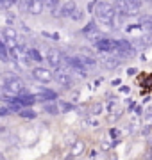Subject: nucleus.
Returning <instances> with one entry per match:
<instances>
[{"label": "nucleus", "mask_w": 152, "mask_h": 160, "mask_svg": "<svg viewBox=\"0 0 152 160\" xmlns=\"http://www.w3.org/2000/svg\"><path fill=\"white\" fill-rule=\"evenodd\" d=\"M2 92L9 96H20L25 92V82L16 75H6L2 82Z\"/></svg>", "instance_id": "f257e3e1"}, {"label": "nucleus", "mask_w": 152, "mask_h": 160, "mask_svg": "<svg viewBox=\"0 0 152 160\" xmlns=\"http://www.w3.org/2000/svg\"><path fill=\"white\" fill-rule=\"evenodd\" d=\"M45 61L54 69H59V68H63V66H66V62H64V53L56 50V48H48L45 52Z\"/></svg>", "instance_id": "f03ea898"}, {"label": "nucleus", "mask_w": 152, "mask_h": 160, "mask_svg": "<svg viewBox=\"0 0 152 160\" xmlns=\"http://www.w3.org/2000/svg\"><path fill=\"white\" fill-rule=\"evenodd\" d=\"M95 18H109V20H117V11L115 6L106 2V0H99V4L95 7Z\"/></svg>", "instance_id": "7ed1b4c3"}, {"label": "nucleus", "mask_w": 152, "mask_h": 160, "mask_svg": "<svg viewBox=\"0 0 152 160\" xmlns=\"http://www.w3.org/2000/svg\"><path fill=\"white\" fill-rule=\"evenodd\" d=\"M56 82H57L59 86L63 87H72L73 84V78H72V69L68 66H63V68L56 69Z\"/></svg>", "instance_id": "20e7f679"}, {"label": "nucleus", "mask_w": 152, "mask_h": 160, "mask_svg": "<svg viewBox=\"0 0 152 160\" xmlns=\"http://www.w3.org/2000/svg\"><path fill=\"white\" fill-rule=\"evenodd\" d=\"M32 77H34L38 82H41V84H48V82L56 80V75L52 73V69L45 68V66H36V68L32 69Z\"/></svg>", "instance_id": "39448f33"}, {"label": "nucleus", "mask_w": 152, "mask_h": 160, "mask_svg": "<svg viewBox=\"0 0 152 160\" xmlns=\"http://www.w3.org/2000/svg\"><path fill=\"white\" fill-rule=\"evenodd\" d=\"M18 39H20V36H18V30L14 25H4V29H2V41L7 43L9 46H14L18 45Z\"/></svg>", "instance_id": "423d86ee"}, {"label": "nucleus", "mask_w": 152, "mask_h": 160, "mask_svg": "<svg viewBox=\"0 0 152 160\" xmlns=\"http://www.w3.org/2000/svg\"><path fill=\"white\" fill-rule=\"evenodd\" d=\"M99 61H100V64H102L104 68H107V69L118 68V66H120V62H122V59L117 57L115 53H102V55L99 57Z\"/></svg>", "instance_id": "0eeeda50"}, {"label": "nucleus", "mask_w": 152, "mask_h": 160, "mask_svg": "<svg viewBox=\"0 0 152 160\" xmlns=\"http://www.w3.org/2000/svg\"><path fill=\"white\" fill-rule=\"evenodd\" d=\"M77 9H79V7H77L75 0H66V2H63V6H61V9H59L57 18H68V20H70L72 14H73Z\"/></svg>", "instance_id": "6e6552de"}, {"label": "nucleus", "mask_w": 152, "mask_h": 160, "mask_svg": "<svg viewBox=\"0 0 152 160\" xmlns=\"http://www.w3.org/2000/svg\"><path fill=\"white\" fill-rule=\"evenodd\" d=\"M45 7V0H29V7H27V12L32 14V16H40Z\"/></svg>", "instance_id": "1a4fd4ad"}, {"label": "nucleus", "mask_w": 152, "mask_h": 160, "mask_svg": "<svg viewBox=\"0 0 152 160\" xmlns=\"http://www.w3.org/2000/svg\"><path fill=\"white\" fill-rule=\"evenodd\" d=\"M14 100H16L22 107H32V105L38 102L36 94H30V92H27V91H25L24 94H20V96H14Z\"/></svg>", "instance_id": "9d476101"}, {"label": "nucleus", "mask_w": 152, "mask_h": 160, "mask_svg": "<svg viewBox=\"0 0 152 160\" xmlns=\"http://www.w3.org/2000/svg\"><path fill=\"white\" fill-rule=\"evenodd\" d=\"M36 98H38V102H54L56 100V92L50 91V89H47V87H40L38 89V92H34Z\"/></svg>", "instance_id": "9b49d317"}, {"label": "nucleus", "mask_w": 152, "mask_h": 160, "mask_svg": "<svg viewBox=\"0 0 152 160\" xmlns=\"http://www.w3.org/2000/svg\"><path fill=\"white\" fill-rule=\"evenodd\" d=\"M27 57H29L32 62H43L45 55L41 53V50H38L34 46H29V48H27Z\"/></svg>", "instance_id": "f8f14e48"}, {"label": "nucleus", "mask_w": 152, "mask_h": 160, "mask_svg": "<svg viewBox=\"0 0 152 160\" xmlns=\"http://www.w3.org/2000/svg\"><path fill=\"white\" fill-rule=\"evenodd\" d=\"M61 6H63L61 0H45V7H47L48 11L52 12V16H56V18H57V12H59V9H61Z\"/></svg>", "instance_id": "ddd939ff"}, {"label": "nucleus", "mask_w": 152, "mask_h": 160, "mask_svg": "<svg viewBox=\"0 0 152 160\" xmlns=\"http://www.w3.org/2000/svg\"><path fill=\"white\" fill-rule=\"evenodd\" d=\"M134 46L136 48H147V46L152 43V34H147V36H140V38H136L134 41Z\"/></svg>", "instance_id": "4468645a"}, {"label": "nucleus", "mask_w": 152, "mask_h": 160, "mask_svg": "<svg viewBox=\"0 0 152 160\" xmlns=\"http://www.w3.org/2000/svg\"><path fill=\"white\" fill-rule=\"evenodd\" d=\"M43 110L50 116H57L59 112H61V109H59V105L56 102H45L43 103Z\"/></svg>", "instance_id": "2eb2a0df"}, {"label": "nucleus", "mask_w": 152, "mask_h": 160, "mask_svg": "<svg viewBox=\"0 0 152 160\" xmlns=\"http://www.w3.org/2000/svg\"><path fill=\"white\" fill-rule=\"evenodd\" d=\"M125 2V6H127V9L131 12H134L136 16H138V12H140V7L141 4H143V0H123Z\"/></svg>", "instance_id": "dca6fc26"}, {"label": "nucleus", "mask_w": 152, "mask_h": 160, "mask_svg": "<svg viewBox=\"0 0 152 160\" xmlns=\"http://www.w3.org/2000/svg\"><path fill=\"white\" fill-rule=\"evenodd\" d=\"M0 59L2 62H11V52H9V45L2 41V46H0Z\"/></svg>", "instance_id": "f3484780"}, {"label": "nucleus", "mask_w": 152, "mask_h": 160, "mask_svg": "<svg viewBox=\"0 0 152 160\" xmlns=\"http://www.w3.org/2000/svg\"><path fill=\"white\" fill-rule=\"evenodd\" d=\"M140 23H141V27H143V30H145V32L152 34V14L140 16Z\"/></svg>", "instance_id": "a211bd4d"}, {"label": "nucleus", "mask_w": 152, "mask_h": 160, "mask_svg": "<svg viewBox=\"0 0 152 160\" xmlns=\"http://www.w3.org/2000/svg\"><path fill=\"white\" fill-rule=\"evenodd\" d=\"M18 116H20V118H24V119H34L38 114H36V110H32L30 107H24V109L18 112Z\"/></svg>", "instance_id": "6ab92c4d"}, {"label": "nucleus", "mask_w": 152, "mask_h": 160, "mask_svg": "<svg viewBox=\"0 0 152 160\" xmlns=\"http://www.w3.org/2000/svg\"><path fill=\"white\" fill-rule=\"evenodd\" d=\"M82 149H84V142H82V141H77V142L73 144V148H72V158L77 157L79 153H82Z\"/></svg>", "instance_id": "aec40b11"}, {"label": "nucleus", "mask_w": 152, "mask_h": 160, "mask_svg": "<svg viewBox=\"0 0 152 160\" xmlns=\"http://www.w3.org/2000/svg\"><path fill=\"white\" fill-rule=\"evenodd\" d=\"M72 22H82V20H84V11H82V9H77L75 12H73V14H72V18H70Z\"/></svg>", "instance_id": "412c9836"}, {"label": "nucleus", "mask_w": 152, "mask_h": 160, "mask_svg": "<svg viewBox=\"0 0 152 160\" xmlns=\"http://www.w3.org/2000/svg\"><path fill=\"white\" fill-rule=\"evenodd\" d=\"M14 4H18V0H2V9L9 11L11 7H14Z\"/></svg>", "instance_id": "4be33fe9"}, {"label": "nucleus", "mask_w": 152, "mask_h": 160, "mask_svg": "<svg viewBox=\"0 0 152 160\" xmlns=\"http://www.w3.org/2000/svg\"><path fill=\"white\" fill-rule=\"evenodd\" d=\"M6 22H7V25H14V22H16V16H13L11 11H6Z\"/></svg>", "instance_id": "5701e85b"}, {"label": "nucleus", "mask_w": 152, "mask_h": 160, "mask_svg": "<svg viewBox=\"0 0 152 160\" xmlns=\"http://www.w3.org/2000/svg\"><path fill=\"white\" fill-rule=\"evenodd\" d=\"M11 112H13V110L9 109V105L4 103V105H2V109H0V116H2V118H6V116H9Z\"/></svg>", "instance_id": "b1692460"}, {"label": "nucleus", "mask_w": 152, "mask_h": 160, "mask_svg": "<svg viewBox=\"0 0 152 160\" xmlns=\"http://www.w3.org/2000/svg\"><path fill=\"white\" fill-rule=\"evenodd\" d=\"M72 109V103H61V110H63V112H68V110Z\"/></svg>", "instance_id": "393cba45"}, {"label": "nucleus", "mask_w": 152, "mask_h": 160, "mask_svg": "<svg viewBox=\"0 0 152 160\" xmlns=\"http://www.w3.org/2000/svg\"><path fill=\"white\" fill-rule=\"evenodd\" d=\"M109 133H111V137H118V135H120V130H117V128H113V130L109 132Z\"/></svg>", "instance_id": "a878e982"}, {"label": "nucleus", "mask_w": 152, "mask_h": 160, "mask_svg": "<svg viewBox=\"0 0 152 160\" xmlns=\"http://www.w3.org/2000/svg\"><path fill=\"white\" fill-rule=\"evenodd\" d=\"M136 71H138L136 68H129L127 69V75H131V77H133V75H136Z\"/></svg>", "instance_id": "bb28decb"}, {"label": "nucleus", "mask_w": 152, "mask_h": 160, "mask_svg": "<svg viewBox=\"0 0 152 160\" xmlns=\"http://www.w3.org/2000/svg\"><path fill=\"white\" fill-rule=\"evenodd\" d=\"M88 125H91V126H97V125H99V121H97V119H88Z\"/></svg>", "instance_id": "cd10ccee"}, {"label": "nucleus", "mask_w": 152, "mask_h": 160, "mask_svg": "<svg viewBox=\"0 0 152 160\" xmlns=\"http://www.w3.org/2000/svg\"><path fill=\"white\" fill-rule=\"evenodd\" d=\"M143 2H147V4H150V2H152V0H143Z\"/></svg>", "instance_id": "c85d7f7f"}]
</instances>
